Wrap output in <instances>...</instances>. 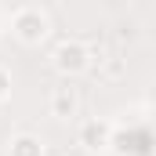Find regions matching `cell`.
Returning <instances> with one entry per match:
<instances>
[{
    "instance_id": "8992f818",
    "label": "cell",
    "mask_w": 156,
    "mask_h": 156,
    "mask_svg": "<svg viewBox=\"0 0 156 156\" xmlns=\"http://www.w3.org/2000/svg\"><path fill=\"white\" fill-rule=\"evenodd\" d=\"M7 94H11V73H7V69L0 66V102H4Z\"/></svg>"
},
{
    "instance_id": "5b68a950",
    "label": "cell",
    "mask_w": 156,
    "mask_h": 156,
    "mask_svg": "<svg viewBox=\"0 0 156 156\" xmlns=\"http://www.w3.org/2000/svg\"><path fill=\"white\" fill-rule=\"evenodd\" d=\"M7 156H44V142L37 134H15L7 145Z\"/></svg>"
},
{
    "instance_id": "277c9868",
    "label": "cell",
    "mask_w": 156,
    "mask_h": 156,
    "mask_svg": "<svg viewBox=\"0 0 156 156\" xmlns=\"http://www.w3.org/2000/svg\"><path fill=\"white\" fill-rule=\"evenodd\" d=\"M80 109V98L73 87H55L51 91V116L55 120H73Z\"/></svg>"
},
{
    "instance_id": "7a4b0ae2",
    "label": "cell",
    "mask_w": 156,
    "mask_h": 156,
    "mask_svg": "<svg viewBox=\"0 0 156 156\" xmlns=\"http://www.w3.org/2000/svg\"><path fill=\"white\" fill-rule=\"evenodd\" d=\"M51 66L62 73V76H80L87 66H91V47L80 44V40H62L51 55Z\"/></svg>"
},
{
    "instance_id": "3957f363",
    "label": "cell",
    "mask_w": 156,
    "mask_h": 156,
    "mask_svg": "<svg viewBox=\"0 0 156 156\" xmlns=\"http://www.w3.org/2000/svg\"><path fill=\"white\" fill-rule=\"evenodd\" d=\"M76 142L87 149V153H98V149H109L113 145V127L105 120H83L76 131Z\"/></svg>"
},
{
    "instance_id": "6da1fadb",
    "label": "cell",
    "mask_w": 156,
    "mask_h": 156,
    "mask_svg": "<svg viewBox=\"0 0 156 156\" xmlns=\"http://www.w3.org/2000/svg\"><path fill=\"white\" fill-rule=\"evenodd\" d=\"M11 33L18 44H26V47H37L47 40L51 33V22H47V15L40 11V7H18L15 15H11Z\"/></svg>"
}]
</instances>
